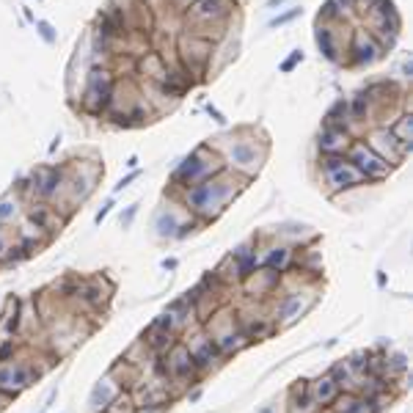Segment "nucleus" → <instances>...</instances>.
I'll return each instance as SVG.
<instances>
[{
    "mask_svg": "<svg viewBox=\"0 0 413 413\" xmlns=\"http://www.w3.org/2000/svg\"><path fill=\"white\" fill-rule=\"evenodd\" d=\"M240 182H243L240 177H234L229 168H223L221 174H215V177H210V179H204V182H198V185H193L182 193L185 210L198 223L215 221L226 210V204L243 191Z\"/></svg>",
    "mask_w": 413,
    "mask_h": 413,
    "instance_id": "f257e3e1",
    "label": "nucleus"
},
{
    "mask_svg": "<svg viewBox=\"0 0 413 413\" xmlns=\"http://www.w3.org/2000/svg\"><path fill=\"white\" fill-rule=\"evenodd\" d=\"M223 168H226V163H223L210 146H196L188 158L182 160L179 165H177V171H174V177H171V185L177 188V191H188L193 185H198V182H204V179H210V177H215V174H221Z\"/></svg>",
    "mask_w": 413,
    "mask_h": 413,
    "instance_id": "f03ea898",
    "label": "nucleus"
},
{
    "mask_svg": "<svg viewBox=\"0 0 413 413\" xmlns=\"http://www.w3.org/2000/svg\"><path fill=\"white\" fill-rule=\"evenodd\" d=\"M44 375V367H36L33 358L14 352L11 358H0V394L8 400H17L23 391L33 388Z\"/></svg>",
    "mask_w": 413,
    "mask_h": 413,
    "instance_id": "7ed1b4c3",
    "label": "nucleus"
},
{
    "mask_svg": "<svg viewBox=\"0 0 413 413\" xmlns=\"http://www.w3.org/2000/svg\"><path fill=\"white\" fill-rule=\"evenodd\" d=\"M201 328H204V333L212 339V345L221 352V358L223 355H231V352H240L243 348L251 345V342L246 339V333L240 331V325H237V319H234V312H229V309L212 312L210 317L201 322Z\"/></svg>",
    "mask_w": 413,
    "mask_h": 413,
    "instance_id": "20e7f679",
    "label": "nucleus"
},
{
    "mask_svg": "<svg viewBox=\"0 0 413 413\" xmlns=\"http://www.w3.org/2000/svg\"><path fill=\"white\" fill-rule=\"evenodd\" d=\"M231 14V3L229 0H193L185 8V23L191 25L196 36L210 39V31H221L226 17Z\"/></svg>",
    "mask_w": 413,
    "mask_h": 413,
    "instance_id": "39448f33",
    "label": "nucleus"
},
{
    "mask_svg": "<svg viewBox=\"0 0 413 413\" xmlns=\"http://www.w3.org/2000/svg\"><path fill=\"white\" fill-rule=\"evenodd\" d=\"M110 295H113V284H110L105 276L75 279V289H72L69 303H72L75 312L94 314V312H102V309L110 303Z\"/></svg>",
    "mask_w": 413,
    "mask_h": 413,
    "instance_id": "423d86ee",
    "label": "nucleus"
},
{
    "mask_svg": "<svg viewBox=\"0 0 413 413\" xmlns=\"http://www.w3.org/2000/svg\"><path fill=\"white\" fill-rule=\"evenodd\" d=\"M113 86H116L113 72L105 69V66H102V69L94 66V69L86 75V89H83V94H80L83 110L91 113V116L108 113V108H110V96H113Z\"/></svg>",
    "mask_w": 413,
    "mask_h": 413,
    "instance_id": "0eeeda50",
    "label": "nucleus"
},
{
    "mask_svg": "<svg viewBox=\"0 0 413 413\" xmlns=\"http://www.w3.org/2000/svg\"><path fill=\"white\" fill-rule=\"evenodd\" d=\"M212 42L210 39H204V36H196V33H182L179 39H177V53H179V61H182V72L193 80H201V75H204V69L210 64V58H212Z\"/></svg>",
    "mask_w": 413,
    "mask_h": 413,
    "instance_id": "6e6552de",
    "label": "nucleus"
},
{
    "mask_svg": "<svg viewBox=\"0 0 413 413\" xmlns=\"http://www.w3.org/2000/svg\"><path fill=\"white\" fill-rule=\"evenodd\" d=\"M265 155H267V146L259 144L256 138H237L226 152V168L231 174H240L243 179H248L259 171Z\"/></svg>",
    "mask_w": 413,
    "mask_h": 413,
    "instance_id": "1a4fd4ad",
    "label": "nucleus"
},
{
    "mask_svg": "<svg viewBox=\"0 0 413 413\" xmlns=\"http://www.w3.org/2000/svg\"><path fill=\"white\" fill-rule=\"evenodd\" d=\"M66 165H39L28 177V196L36 201H53L66 182Z\"/></svg>",
    "mask_w": 413,
    "mask_h": 413,
    "instance_id": "9d476101",
    "label": "nucleus"
},
{
    "mask_svg": "<svg viewBox=\"0 0 413 413\" xmlns=\"http://www.w3.org/2000/svg\"><path fill=\"white\" fill-rule=\"evenodd\" d=\"M179 342L188 348L193 364L198 367V372H201V375H204L210 367H215V364L221 361V352L215 350L212 339L204 333V328H201V325H196V328H193V333H188V336H185V339H179Z\"/></svg>",
    "mask_w": 413,
    "mask_h": 413,
    "instance_id": "9b49d317",
    "label": "nucleus"
},
{
    "mask_svg": "<svg viewBox=\"0 0 413 413\" xmlns=\"http://www.w3.org/2000/svg\"><path fill=\"white\" fill-rule=\"evenodd\" d=\"M312 306H314V295H312V292H300V289H295V292L284 295L281 303L276 306L273 325H276V328H289V325H295L298 319L303 317Z\"/></svg>",
    "mask_w": 413,
    "mask_h": 413,
    "instance_id": "f8f14e48",
    "label": "nucleus"
},
{
    "mask_svg": "<svg viewBox=\"0 0 413 413\" xmlns=\"http://www.w3.org/2000/svg\"><path fill=\"white\" fill-rule=\"evenodd\" d=\"M345 158H348V163H352V165L364 174L367 182H369V179H386V177H388V165H386L364 141H352L350 149L345 152Z\"/></svg>",
    "mask_w": 413,
    "mask_h": 413,
    "instance_id": "ddd939ff",
    "label": "nucleus"
},
{
    "mask_svg": "<svg viewBox=\"0 0 413 413\" xmlns=\"http://www.w3.org/2000/svg\"><path fill=\"white\" fill-rule=\"evenodd\" d=\"M378 158L391 168V165H400L402 160H405V155L411 152V146H402L391 132H388V127H378V129H372L369 132V138L364 141Z\"/></svg>",
    "mask_w": 413,
    "mask_h": 413,
    "instance_id": "4468645a",
    "label": "nucleus"
},
{
    "mask_svg": "<svg viewBox=\"0 0 413 413\" xmlns=\"http://www.w3.org/2000/svg\"><path fill=\"white\" fill-rule=\"evenodd\" d=\"M348 61L352 66H372L383 56L381 44L367 31H352V39L348 44Z\"/></svg>",
    "mask_w": 413,
    "mask_h": 413,
    "instance_id": "2eb2a0df",
    "label": "nucleus"
},
{
    "mask_svg": "<svg viewBox=\"0 0 413 413\" xmlns=\"http://www.w3.org/2000/svg\"><path fill=\"white\" fill-rule=\"evenodd\" d=\"M281 276H284V273H276V270H270V267H256L254 273H251L248 279H243L240 284H243V292H246L251 300H262V298H267V295H273V292L279 289Z\"/></svg>",
    "mask_w": 413,
    "mask_h": 413,
    "instance_id": "dca6fc26",
    "label": "nucleus"
},
{
    "mask_svg": "<svg viewBox=\"0 0 413 413\" xmlns=\"http://www.w3.org/2000/svg\"><path fill=\"white\" fill-rule=\"evenodd\" d=\"M325 182H328L331 191L336 193V191H348V188H358V185H364L367 179H364V174H361L352 163H348V158H345L342 165L325 171Z\"/></svg>",
    "mask_w": 413,
    "mask_h": 413,
    "instance_id": "f3484780",
    "label": "nucleus"
},
{
    "mask_svg": "<svg viewBox=\"0 0 413 413\" xmlns=\"http://www.w3.org/2000/svg\"><path fill=\"white\" fill-rule=\"evenodd\" d=\"M119 383L113 381L110 375H102L99 381L91 386V394H89V411L91 413H105V408L113 402V397L119 394Z\"/></svg>",
    "mask_w": 413,
    "mask_h": 413,
    "instance_id": "a211bd4d",
    "label": "nucleus"
},
{
    "mask_svg": "<svg viewBox=\"0 0 413 413\" xmlns=\"http://www.w3.org/2000/svg\"><path fill=\"white\" fill-rule=\"evenodd\" d=\"M333 413H378L375 402L358 391H339L336 400L328 405Z\"/></svg>",
    "mask_w": 413,
    "mask_h": 413,
    "instance_id": "6ab92c4d",
    "label": "nucleus"
},
{
    "mask_svg": "<svg viewBox=\"0 0 413 413\" xmlns=\"http://www.w3.org/2000/svg\"><path fill=\"white\" fill-rule=\"evenodd\" d=\"M350 144H352V135H350V129H322L319 132V152H322V158H331V155H345L350 149Z\"/></svg>",
    "mask_w": 413,
    "mask_h": 413,
    "instance_id": "aec40b11",
    "label": "nucleus"
},
{
    "mask_svg": "<svg viewBox=\"0 0 413 413\" xmlns=\"http://www.w3.org/2000/svg\"><path fill=\"white\" fill-rule=\"evenodd\" d=\"M108 375L119 383L122 391H135V388L144 383V369L135 367V364H129V361H125V358H119V361L108 369Z\"/></svg>",
    "mask_w": 413,
    "mask_h": 413,
    "instance_id": "412c9836",
    "label": "nucleus"
},
{
    "mask_svg": "<svg viewBox=\"0 0 413 413\" xmlns=\"http://www.w3.org/2000/svg\"><path fill=\"white\" fill-rule=\"evenodd\" d=\"M336 394H339V386L331 375H322V378L309 383V400L314 408H328L336 400Z\"/></svg>",
    "mask_w": 413,
    "mask_h": 413,
    "instance_id": "4be33fe9",
    "label": "nucleus"
},
{
    "mask_svg": "<svg viewBox=\"0 0 413 413\" xmlns=\"http://www.w3.org/2000/svg\"><path fill=\"white\" fill-rule=\"evenodd\" d=\"M138 69H141V75H144L149 83H155V86H163L165 77H168V64H165V58H163L160 53H144V56L138 58Z\"/></svg>",
    "mask_w": 413,
    "mask_h": 413,
    "instance_id": "5701e85b",
    "label": "nucleus"
},
{
    "mask_svg": "<svg viewBox=\"0 0 413 413\" xmlns=\"http://www.w3.org/2000/svg\"><path fill=\"white\" fill-rule=\"evenodd\" d=\"M20 306L23 303L17 298H6L3 312H0V342L20 333Z\"/></svg>",
    "mask_w": 413,
    "mask_h": 413,
    "instance_id": "b1692460",
    "label": "nucleus"
},
{
    "mask_svg": "<svg viewBox=\"0 0 413 413\" xmlns=\"http://www.w3.org/2000/svg\"><path fill=\"white\" fill-rule=\"evenodd\" d=\"M262 265L270 267V270H276V273H286V270L295 265V251H292V246H284V243L270 246V251L265 254Z\"/></svg>",
    "mask_w": 413,
    "mask_h": 413,
    "instance_id": "393cba45",
    "label": "nucleus"
},
{
    "mask_svg": "<svg viewBox=\"0 0 413 413\" xmlns=\"http://www.w3.org/2000/svg\"><path fill=\"white\" fill-rule=\"evenodd\" d=\"M25 218V207L23 198L17 193H8L0 198V226H14Z\"/></svg>",
    "mask_w": 413,
    "mask_h": 413,
    "instance_id": "a878e982",
    "label": "nucleus"
},
{
    "mask_svg": "<svg viewBox=\"0 0 413 413\" xmlns=\"http://www.w3.org/2000/svg\"><path fill=\"white\" fill-rule=\"evenodd\" d=\"M314 39H317V47H319V53L331 61V64H339L342 61V50H339V44H336V39H333V28L328 25V23H319V28L317 33H314Z\"/></svg>",
    "mask_w": 413,
    "mask_h": 413,
    "instance_id": "bb28decb",
    "label": "nucleus"
},
{
    "mask_svg": "<svg viewBox=\"0 0 413 413\" xmlns=\"http://www.w3.org/2000/svg\"><path fill=\"white\" fill-rule=\"evenodd\" d=\"M179 215L174 212V210H160L158 215H155V234H158L160 240H177V231H179Z\"/></svg>",
    "mask_w": 413,
    "mask_h": 413,
    "instance_id": "cd10ccee",
    "label": "nucleus"
},
{
    "mask_svg": "<svg viewBox=\"0 0 413 413\" xmlns=\"http://www.w3.org/2000/svg\"><path fill=\"white\" fill-rule=\"evenodd\" d=\"M325 127L328 129H348L350 127L348 99H336V102H333V108L325 113Z\"/></svg>",
    "mask_w": 413,
    "mask_h": 413,
    "instance_id": "c85d7f7f",
    "label": "nucleus"
},
{
    "mask_svg": "<svg viewBox=\"0 0 413 413\" xmlns=\"http://www.w3.org/2000/svg\"><path fill=\"white\" fill-rule=\"evenodd\" d=\"M388 132L402 144V146H413V116L411 113H400L394 119V125L388 127Z\"/></svg>",
    "mask_w": 413,
    "mask_h": 413,
    "instance_id": "c756f323",
    "label": "nucleus"
},
{
    "mask_svg": "<svg viewBox=\"0 0 413 413\" xmlns=\"http://www.w3.org/2000/svg\"><path fill=\"white\" fill-rule=\"evenodd\" d=\"M135 397H132V391H119L116 397H113V402L105 408V413H135Z\"/></svg>",
    "mask_w": 413,
    "mask_h": 413,
    "instance_id": "7c9ffc66",
    "label": "nucleus"
},
{
    "mask_svg": "<svg viewBox=\"0 0 413 413\" xmlns=\"http://www.w3.org/2000/svg\"><path fill=\"white\" fill-rule=\"evenodd\" d=\"M36 33L42 36L44 44H56V28L47 20H36Z\"/></svg>",
    "mask_w": 413,
    "mask_h": 413,
    "instance_id": "2f4dec72",
    "label": "nucleus"
},
{
    "mask_svg": "<svg viewBox=\"0 0 413 413\" xmlns=\"http://www.w3.org/2000/svg\"><path fill=\"white\" fill-rule=\"evenodd\" d=\"M11 243H14V234L8 231V226H0V265H3V259L8 256Z\"/></svg>",
    "mask_w": 413,
    "mask_h": 413,
    "instance_id": "473e14b6",
    "label": "nucleus"
},
{
    "mask_svg": "<svg viewBox=\"0 0 413 413\" xmlns=\"http://www.w3.org/2000/svg\"><path fill=\"white\" fill-rule=\"evenodd\" d=\"M303 14V8H292V11H286V14H281V17H273L270 20V28H279V25H286V23H292L295 17H300Z\"/></svg>",
    "mask_w": 413,
    "mask_h": 413,
    "instance_id": "72a5a7b5",
    "label": "nucleus"
},
{
    "mask_svg": "<svg viewBox=\"0 0 413 413\" xmlns=\"http://www.w3.org/2000/svg\"><path fill=\"white\" fill-rule=\"evenodd\" d=\"M138 207H141V204H129L127 210H125V215H122V229H129V226H132L135 215H138Z\"/></svg>",
    "mask_w": 413,
    "mask_h": 413,
    "instance_id": "f704fd0d",
    "label": "nucleus"
},
{
    "mask_svg": "<svg viewBox=\"0 0 413 413\" xmlns=\"http://www.w3.org/2000/svg\"><path fill=\"white\" fill-rule=\"evenodd\" d=\"M110 210H113V198H108V201H105V204H102V207L96 210V215H94V223H96V226H99V223H102L105 218H108V215H110Z\"/></svg>",
    "mask_w": 413,
    "mask_h": 413,
    "instance_id": "c9c22d12",
    "label": "nucleus"
},
{
    "mask_svg": "<svg viewBox=\"0 0 413 413\" xmlns=\"http://www.w3.org/2000/svg\"><path fill=\"white\" fill-rule=\"evenodd\" d=\"M300 61H303V53H300V50H295V53L286 58L284 64H281V72H292V69L300 64Z\"/></svg>",
    "mask_w": 413,
    "mask_h": 413,
    "instance_id": "e433bc0d",
    "label": "nucleus"
},
{
    "mask_svg": "<svg viewBox=\"0 0 413 413\" xmlns=\"http://www.w3.org/2000/svg\"><path fill=\"white\" fill-rule=\"evenodd\" d=\"M138 177H141V171H132V174H127L125 179H119V185H116V191H125V188H127L129 182H132V179H138Z\"/></svg>",
    "mask_w": 413,
    "mask_h": 413,
    "instance_id": "4c0bfd02",
    "label": "nucleus"
},
{
    "mask_svg": "<svg viewBox=\"0 0 413 413\" xmlns=\"http://www.w3.org/2000/svg\"><path fill=\"white\" fill-rule=\"evenodd\" d=\"M135 413H165V408H155V405H138Z\"/></svg>",
    "mask_w": 413,
    "mask_h": 413,
    "instance_id": "58836bf2",
    "label": "nucleus"
},
{
    "mask_svg": "<svg viewBox=\"0 0 413 413\" xmlns=\"http://www.w3.org/2000/svg\"><path fill=\"white\" fill-rule=\"evenodd\" d=\"M207 110H210V116H212V119H215V122H218V125H226V119H223V113H221V110H215V108H212V105H210V108H207Z\"/></svg>",
    "mask_w": 413,
    "mask_h": 413,
    "instance_id": "ea45409f",
    "label": "nucleus"
},
{
    "mask_svg": "<svg viewBox=\"0 0 413 413\" xmlns=\"http://www.w3.org/2000/svg\"><path fill=\"white\" fill-rule=\"evenodd\" d=\"M256 413H281V411H279V405H276V402H267V405H262Z\"/></svg>",
    "mask_w": 413,
    "mask_h": 413,
    "instance_id": "a19ab883",
    "label": "nucleus"
},
{
    "mask_svg": "<svg viewBox=\"0 0 413 413\" xmlns=\"http://www.w3.org/2000/svg\"><path fill=\"white\" fill-rule=\"evenodd\" d=\"M163 267H165V270H174V267H177V259H163Z\"/></svg>",
    "mask_w": 413,
    "mask_h": 413,
    "instance_id": "79ce46f5",
    "label": "nucleus"
},
{
    "mask_svg": "<svg viewBox=\"0 0 413 413\" xmlns=\"http://www.w3.org/2000/svg\"><path fill=\"white\" fill-rule=\"evenodd\" d=\"M8 402H11V400H8V397H6V394H0V411H3V408H6V405H8Z\"/></svg>",
    "mask_w": 413,
    "mask_h": 413,
    "instance_id": "37998d69",
    "label": "nucleus"
},
{
    "mask_svg": "<svg viewBox=\"0 0 413 413\" xmlns=\"http://www.w3.org/2000/svg\"><path fill=\"white\" fill-rule=\"evenodd\" d=\"M314 413H333V411H331V408H317Z\"/></svg>",
    "mask_w": 413,
    "mask_h": 413,
    "instance_id": "c03bdc74",
    "label": "nucleus"
},
{
    "mask_svg": "<svg viewBox=\"0 0 413 413\" xmlns=\"http://www.w3.org/2000/svg\"><path fill=\"white\" fill-rule=\"evenodd\" d=\"M279 3H284V0H270V3H267V6H279Z\"/></svg>",
    "mask_w": 413,
    "mask_h": 413,
    "instance_id": "a18cd8bd",
    "label": "nucleus"
},
{
    "mask_svg": "<svg viewBox=\"0 0 413 413\" xmlns=\"http://www.w3.org/2000/svg\"><path fill=\"white\" fill-rule=\"evenodd\" d=\"M185 3H188V0H185ZM191 3H193V0H191Z\"/></svg>",
    "mask_w": 413,
    "mask_h": 413,
    "instance_id": "49530a36",
    "label": "nucleus"
}]
</instances>
